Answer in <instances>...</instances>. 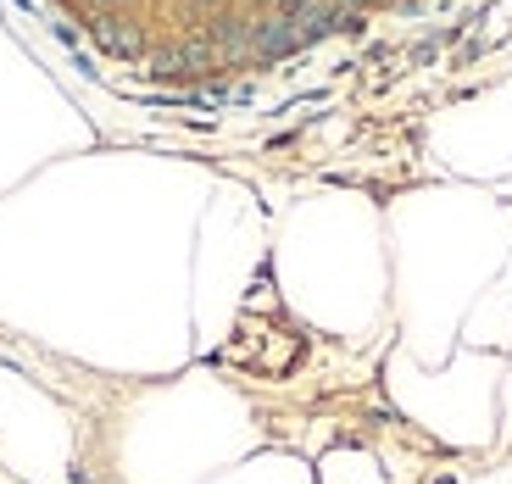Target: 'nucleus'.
Returning a JSON list of instances; mask_svg holds the SVG:
<instances>
[]
</instances>
